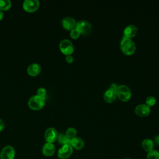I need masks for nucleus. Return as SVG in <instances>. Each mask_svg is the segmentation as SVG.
Instances as JSON below:
<instances>
[{"label":"nucleus","instance_id":"obj_1","mask_svg":"<svg viewBox=\"0 0 159 159\" xmlns=\"http://www.w3.org/2000/svg\"><path fill=\"white\" fill-rule=\"evenodd\" d=\"M120 47L122 52L127 55H132L135 52L136 48L134 41L132 39L125 37H124L120 41Z\"/></svg>","mask_w":159,"mask_h":159},{"label":"nucleus","instance_id":"obj_2","mask_svg":"<svg viewBox=\"0 0 159 159\" xmlns=\"http://www.w3.org/2000/svg\"><path fill=\"white\" fill-rule=\"evenodd\" d=\"M45 104V98L38 95H35L31 97L28 101L29 107L32 110H40Z\"/></svg>","mask_w":159,"mask_h":159},{"label":"nucleus","instance_id":"obj_3","mask_svg":"<svg viewBox=\"0 0 159 159\" xmlns=\"http://www.w3.org/2000/svg\"><path fill=\"white\" fill-rule=\"evenodd\" d=\"M116 91L117 96L120 101L125 102L130 99L132 95V93L131 90L125 84L119 85L117 86Z\"/></svg>","mask_w":159,"mask_h":159},{"label":"nucleus","instance_id":"obj_4","mask_svg":"<svg viewBox=\"0 0 159 159\" xmlns=\"http://www.w3.org/2000/svg\"><path fill=\"white\" fill-rule=\"evenodd\" d=\"M76 29L84 35H88L91 32V25L86 20H82L78 22L76 24Z\"/></svg>","mask_w":159,"mask_h":159},{"label":"nucleus","instance_id":"obj_5","mask_svg":"<svg viewBox=\"0 0 159 159\" xmlns=\"http://www.w3.org/2000/svg\"><path fill=\"white\" fill-rule=\"evenodd\" d=\"M59 47L61 52L66 55H71L74 51V46L72 42L68 39L62 40L60 43Z\"/></svg>","mask_w":159,"mask_h":159},{"label":"nucleus","instance_id":"obj_6","mask_svg":"<svg viewBox=\"0 0 159 159\" xmlns=\"http://www.w3.org/2000/svg\"><path fill=\"white\" fill-rule=\"evenodd\" d=\"M39 6L40 2L38 0H25L22 4L24 11L28 12H33L37 11Z\"/></svg>","mask_w":159,"mask_h":159},{"label":"nucleus","instance_id":"obj_7","mask_svg":"<svg viewBox=\"0 0 159 159\" xmlns=\"http://www.w3.org/2000/svg\"><path fill=\"white\" fill-rule=\"evenodd\" d=\"M73 153V148L69 145H63L58 151V157L61 159H66Z\"/></svg>","mask_w":159,"mask_h":159},{"label":"nucleus","instance_id":"obj_8","mask_svg":"<svg viewBox=\"0 0 159 159\" xmlns=\"http://www.w3.org/2000/svg\"><path fill=\"white\" fill-rule=\"evenodd\" d=\"M44 137L47 143H53L57 140L58 132L55 128H48L45 132Z\"/></svg>","mask_w":159,"mask_h":159},{"label":"nucleus","instance_id":"obj_9","mask_svg":"<svg viewBox=\"0 0 159 159\" xmlns=\"http://www.w3.org/2000/svg\"><path fill=\"white\" fill-rule=\"evenodd\" d=\"M14 157L15 150L11 145H7L4 147L0 153L1 159H14Z\"/></svg>","mask_w":159,"mask_h":159},{"label":"nucleus","instance_id":"obj_10","mask_svg":"<svg viewBox=\"0 0 159 159\" xmlns=\"http://www.w3.org/2000/svg\"><path fill=\"white\" fill-rule=\"evenodd\" d=\"M135 112L137 115L141 117L147 116L150 112V107L146 104H141L137 105L135 108Z\"/></svg>","mask_w":159,"mask_h":159},{"label":"nucleus","instance_id":"obj_11","mask_svg":"<svg viewBox=\"0 0 159 159\" xmlns=\"http://www.w3.org/2000/svg\"><path fill=\"white\" fill-rule=\"evenodd\" d=\"M117 97L116 91L111 88L107 89L104 93V99L106 102L108 103H111L114 102Z\"/></svg>","mask_w":159,"mask_h":159},{"label":"nucleus","instance_id":"obj_12","mask_svg":"<svg viewBox=\"0 0 159 159\" xmlns=\"http://www.w3.org/2000/svg\"><path fill=\"white\" fill-rule=\"evenodd\" d=\"M76 20L71 17H66L62 20L63 27L66 30H72L76 27Z\"/></svg>","mask_w":159,"mask_h":159},{"label":"nucleus","instance_id":"obj_13","mask_svg":"<svg viewBox=\"0 0 159 159\" xmlns=\"http://www.w3.org/2000/svg\"><path fill=\"white\" fill-rule=\"evenodd\" d=\"M137 32V27L133 24H130L127 25L124 30V35L125 37L132 38L134 37Z\"/></svg>","mask_w":159,"mask_h":159},{"label":"nucleus","instance_id":"obj_14","mask_svg":"<svg viewBox=\"0 0 159 159\" xmlns=\"http://www.w3.org/2000/svg\"><path fill=\"white\" fill-rule=\"evenodd\" d=\"M55 152V147L53 143H45L42 147V153L46 157L52 156Z\"/></svg>","mask_w":159,"mask_h":159},{"label":"nucleus","instance_id":"obj_15","mask_svg":"<svg viewBox=\"0 0 159 159\" xmlns=\"http://www.w3.org/2000/svg\"><path fill=\"white\" fill-rule=\"evenodd\" d=\"M70 145L76 150H81L84 145V141L82 139L78 137H75L71 139Z\"/></svg>","mask_w":159,"mask_h":159},{"label":"nucleus","instance_id":"obj_16","mask_svg":"<svg viewBox=\"0 0 159 159\" xmlns=\"http://www.w3.org/2000/svg\"><path fill=\"white\" fill-rule=\"evenodd\" d=\"M41 71V66L38 63H32L27 68V73L30 76H37Z\"/></svg>","mask_w":159,"mask_h":159},{"label":"nucleus","instance_id":"obj_17","mask_svg":"<svg viewBox=\"0 0 159 159\" xmlns=\"http://www.w3.org/2000/svg\"><path fill=\"white\" fill-rule=\"evenodd\" d=\"M142 147L145 151L149 152L152 150H153L154 143L151 139H144L142 142Z\"/></svg>","mask_w":159,"mask_h":159},{"label":"nucleus","instance_id":"obj_18","mask_svg":"<svg viewBox=\"0 0 159 159\" xmlns=\"http://www.w3.org/2000/svg\"><path fill=\"white\" fill-rule=\"evenodd\" d=\"M57 140L58 142H59V143L63 145H66V144H69L70 143V140L71 139L70 138H68L66 134H60L59 135H58V137H57Z\"/></svg>","mask_w":159,"mask_h":159},{"label":"nucleus","instance_id":"obj_19","mask_svg":"<svg viewBox=\"0 0 159 159\" xmlns=\"http://www.w3.org/2000/svg\"><path fill=\"white\" fill-rule=\"evenodd\" d=\"M11 7V2L9 0H0V10L7 11Z\"/></svg>","mask_w":159,"mask_h":159},{"label":"nucleus","instance_id":"obj_20","mask_svg":"<svg viewBox=\"0 0 159 159\" xmlns=\"http://www.w3.org/2000/svg\"><path fill=\"white\" fill-rule=\"evenodd\" d=\"M76 134H77V131H76V130L75 128H73V127H69V128L66 130V136H67L68 138H70V139H71L75 137L76 135Z\"/></svg>","mask_w":159,"mask_h":159},{"label":"nucleus","instance_id":"obj_21","mask_svg":"<svg viewBox=\"0 0 159 159\" xmlns=\"http://www.w3.org/2000/svg\"><path fill=\"white\" fill-rule=\"evenodd\" d=\"M147 159H159V152L156 150H152L148 152Z\"/></svg>","mask_w":159,"mask_h":159},{"label":"nucleus","instance_id":"obj_22","mask_svg":"<svg viewBox=\"0 0 159 159\" xmlns=\"http://www.w3.org/2000/svg\"><path fill=\"white\" fill-rule=\"evenodd\" d=\"M155 102H156V99L154 96H149L146 99V104L149 107L154 106Z\"/></svg>","mask_w":159,"mask_h":159},{"label":"nucleus","instance_id":"obj_23","mask_svg":"<svg viewBox=\"0 0 159 159\" xmlns=\"http://www.w3.org/2000/svg\"><path fill=\"white\" fill-rule=\"evenodd\" d=\"M70 34V37L72 39H78L80 37V32L76 28L71 30Z\"/></svg>","mask_w":159,"mask_h":159},{"label":"nucleus","instance_id":"obj_24","mask_svg":"<svg viewBox=\"0 0 159 159\" xmlns=\"http://www.w3.org/2000/svg\"><path fill=\"white\" fill-rule=\"evenodd\" d=\"M46 94V90L43 88H40L37 90V95L42 96V97H45Z\"/></svg>","mask_w":159,"mask_h":159},{"label":"nucleus","instance_id":"obj_25","mask_svg":"<svg viewBox=\"0 0 159 159\" xmlns=\"http://www.w3.org/2000/svg\"><path fill=\"white\" fill-rule=\"evenodd\" d=\"M65 59H66V61L68 63H69L73 62V57L71 55H66Z\"/></svg>","mask_w":159,"mask_h":159},{"label":"nucleus","instance_id":"obj_26","mask_svg":"<svg viewBox=\"0 0 159 159\" xmlns=\"http://www.w3.org/2000/svg\"><path fill=\"white\" fill-rule=\"evenodd\" d=\"M4 122L0 119V132L4 129Z\"/></svg>","mask_w":159,"mask_h":159},{"label":"nucleus","instance_id":"obj_27","mask_svg":"<svg viewBox=\"0 0 159 159\" xmlns=\"http://www.w3.org/2000/svg\"><path fill=\"white\" fill-rule=\"evenodd\" d=\"M117 86H118L117 85V84H116V83H112V84H111L110 88H112V89H114L116 90V89H117Z\"/></svg>","mask_w":159,"mask_h":159},{"label":"nucleus","instance_id":"obj_28","mask_svg":"<svg viewBox=\"0 0 159 159\" xmlns=\"http://www.w3.org/2000/svg\"><path fill=\"white\" fill-rule=\"evenodd\" d=\"M155 142L156 143V144H157L158 145H159V135H157L155 137Z\"/></svg>","mask_w":159,"mask_h":159},{"label":"nucleus","instance_id":"obj_29","mask_svg":"<svg viewBox=\"0 0 159 159\" xmlns=\"http://www.w3.org/2000/svg\"><path fill=\"white\" fill-rule=\"evenodd\" d=\"M3 16H4V14L3 12H2V11L0 10V20H1L3 18Z\"/></svg>","mask_w":159,"mask_h":159},{"label":"nucleus","instance_id":"obj_30","mask_svg":"<svg viewBox=\"0 0 159 159\" xmlns=\"http://www.w3.org/2000/svg\"><path fill=\"white\" fill-rule=\"evenodd\" d=\"M124 159H130V158H124Z\"/></svg>","mask_w":159,"mask_h":159}]
</instances>
